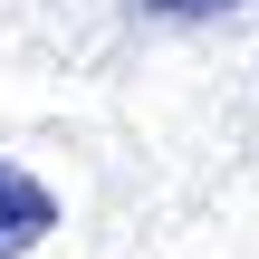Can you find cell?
Returning a JSON list of instances; mask_svg holds the SVG:
<instances>
[{
    "label": "cell",
    "instance_id": "cell-2",
    "mask_svg": "<svg viewBox=\"0 0 259 259\" xmlns=\"http://www.w3.org/2000/svg\"><path fill=\"white\" fill-rule=\"evenodd\" d=\"M144 19H221V10H240V0H135Z\"/></svg>",
    "mask_w": 259,
    "mask_h": 259
},
{
    "label": "cell",
    "instance_id": "cell-1",
    "mask_svg": "<svg viewBox=\"0 0 259 259\" xmlns=\"http://www.w3.org/2000/svg\"><path fill=\"white\" fill-rule=\"evenodd\" d=\"M48 231H58V192H48L38 173L0 163V259H19L29 240H48Z\"/></svg>",
    "mask_w": 259,
    "mask_h": 259
}]
</instances>
